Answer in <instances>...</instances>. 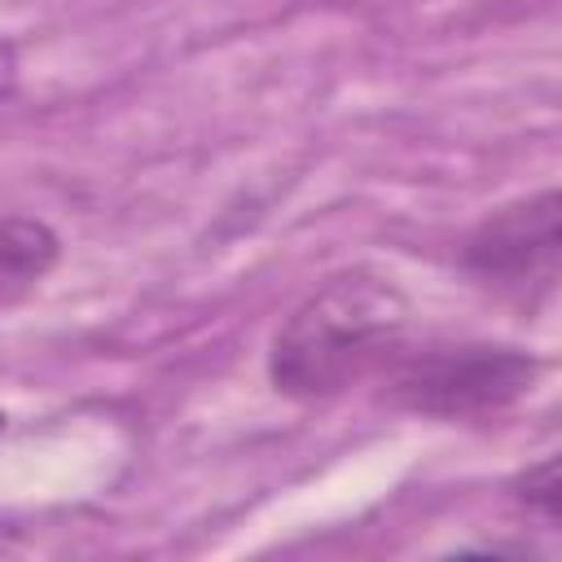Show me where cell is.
Listing matches in <instances>:
<instances>
[{"instance_id": "277c9868", "label": "cell", "mask_w": 562, "mask_h": 562, "mask_svg": "<svg viewBox=\"0 0 562 562\" xmlns=\"http://www.w3.org/2000/svg\"><path fill=\"white\" fill-rule=\"evenodd\" d=\"M57 233L31 215H0V303L22 299L57 263Z\"/></svg>"}, {"instance_id": "3957f363", "label": "cell", "mask_w": 562, "mask_h": 562, "mask_svg": "<svg viewBox=\"0 0 562 562\" xmlns=\"http://www.w3.org/2000/svg\"><path fill=\"white\" fill-rule=\"evenodd\" d=\"M558 193L544 189L536 198H522L514 206H501L487 215L470 241H465V268L505 294L518 299H540L558 281V246H562V224H558Z\"/></svg>"}, {"instance_id": "5b68a950", "label": "cell", "mask_w": 562, "mask_h": 562, "mask_svg": "<svg viewBox=\"0 0 562 562\" xmlns=\"http://www.w3.org/2000/svg\"><path fill=\"white\" fill-rule=\"evenodd\" d=\"M518 501L531 509V514H540V522H558V461L553 457H544V461H536L522 479H518Z\"/></svg>"}, {"instance_id": "6da1fadb", "label": "cell", "mask_w": 562, "mask_h": 562, "mask_svg": "<svg viewBox=\"0 0 562 562\" xmlns=\"http://www.w3.org/2000/svg\"><path fill=\"white\" fill-rule=\"evenodd\" d=\"M404 329L408 299L386 277H329L272 334L268 378L290 400H329L391 360Z\"/></svg>"}, {"instance_id": "7a4b0ae2", "label": "cell", "mask_w": 562, "mask_h": 562, "mask_svg": "<svg viewBox=\"0 0 562 562\" xmlns=\"http://www.w3.org/2000/svg\"><path fill=\"white\" fill-rule=\"evenodd\" d=\"M391 360V395L430 417L501 413L536 382V360L527 351L492 342H430Z\"/></svg>"}]
</instances>
